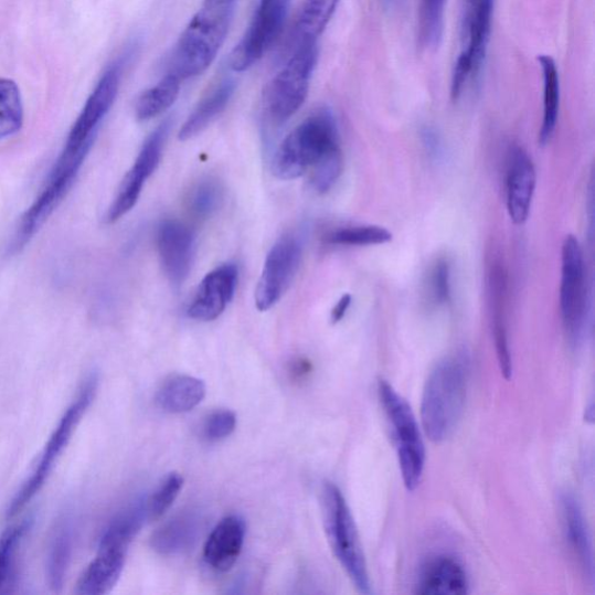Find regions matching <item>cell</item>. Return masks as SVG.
<instances>
[{
	"mask_svg": "<svg viewBox=\"0 0 595 595\" xmlns=\"http://www.w3.org/2000/svg\"><path fill=\"white\" fill-rule=\"evenodd\" d=\"M451 293V264L447 258H439L428 274V299L436 307L445 306L450 302Z\"/></svg>",
	"mask_w": 595,
	"mask_h": 595,
	"instance_id": "d590c367",
	"label": "cell"
},
{
	"mask_svg": "<svg viewBox=\"0 0 595 595\" xmlns=\"http://www.w3.org/2000/svg\"><path fill=\"white\" fill-rule=\"evenodd\" d=\"M312 370L310 362L299 359L295 361L291 365L290 373L293 374L294 380H305L308 373Z\"/></svg>",
	"mask_w": 595,
	"mask_h": 595,
	"instance_id": "60d3db41",
	"label": "cell"
},
{
	"mask_svg": "<svg viewBox=\"0 0 595 595\" xmlns=\"http://www.w3.org/2000/svg\"><path fill=\"white\" fill-rule=\"evenodd\" d=\"M560 302L567 341L580 348L587 334L591 301L584 252L573 235L565 237L562 247Z\"/></svg>",
	"mask_w": 595,
	"mask_h": 595,
	"instance_id": "52a82bcc",
	"label": "cell"
},
{
	"mask_svg": "<svg viewBox=\"0 0 595 595\" xmlns=\"http://www.w3.org/2000/svg\"><path fill=\"white\" fill-rule=\"evenodd\" d=\"M236 415L230 410H219L211 413L203 425L204 437L211 443L225 439L236 428Z\"/></svg>",
	"mask_w": 595,
	"mask_h": 595,
	"instance_id": "74e56055",
	"label": "cell"
},
{
	"mask_svg": "<svg viewBox=\"0 0 595 595\" xmlns=\"http://www.w3.org/2000/svg\"><path fill=\"white\" fill-rule=\"evenodd\" d=\"M31 524V519L24 520L7 529L0 536V592H3L12 582L15 557Z\"/></svg>",
	"mask_w": 595,
	"mask_h": 595,
	"instance_id": "d6a6232c",
	"label": "cell"
},
{
	"mask_svg": "<svg viewBox=\"0 0 595 595\" xmlns=\"http://www.w3.org/2000/svg\"><path fill=\"white\" fill-rule=\"evenodd\" d=\"M246 538L245 520L230 516L220 521L204 546L206 564L217 572H229L237 562Z\"/></svg>",
	"mask_w": 595,
	"mask_h": 595,
	"instance_id": "44dd1931",
	"label": "cell"
},
{
	"mask_svg": "<svg viewBox=\"0 0 595 595\" xmlns=\"http://www.w3.org/2000/svg\"><path fill=\"white\" fill-rule=\"evenodd\" d=\"M206 395L205 383L185 374L167 380L157 394L161 410L172 414L187 413L200 405Z\"/></svg>",
	"mask_w": 595,
	"mask_h": 595,
	"instance_id": "d4e9b609",
	"label": "cell"
},
{
	"mask_svg": "<svg viewBox=\"0 0 595 595\" xmlns=\"http://www.w3.org/2000/svg\"><path fill=\"white\" fill-rule=\"evenodd\" d=\"M475 2L476 0H467L466 11L470 10L474 7Z\"/></svg>",
	"mask_w": 595,
	"mask_h": 595,
	"instance_id": "7bdbcfd3",
	"label": "cell"
},
{
	"mask_svg": "<svg viewBox=\"0 0 595 595\" xmlns=\"http://www.w3.org/2000/svg\"><path fill=\"white\" fill-rule=\"evenodd\" d=\"M392 233L381 226L344 227L329 233L326 241L329 245L344 247L381 246L392 241Z\"/></svg>",
	"mask_w": 595,
	"mask_h": 595,
	"instance_id": "1f68e13d",
	"label": "cell"
},
{
	"mask_svg": "<svg viewBox=\"0 0 595 595\" xmlns=\"http://www.w3.org/2000/svg\"><path fill=\"white\" fill-rule=\"evenodd\" d=\"M343 169L342 150L327 157L311 169V184L319 193L332 189L340 179Z\"/></svg>",
	"mask_w": 595,
	"mask_h": 595,
	"instance_id": "8d00e7d4",
	"label": "cell"
},
{
	"mask_svg": "<svg viewBox=\"0 0 595 595\" xmlns=\"http://www.w3.org/2000/svg\"><path fill=\"white\" fill-rule=\"evenodd\" d=\"M470 376L466 351L439 361L429 374L422 402V424L434 444H443L455 432L465 411Z\"/></svg>",
	"mask_w": 595,
	"mask_h": 595,
	"instance_id": "6da1fadb",
	"label": "cell"
},
{
	"mask_svg": "<svg viewBox=\"0 0 595 595\" xmlns=\"http://www.w3.org/2000/svg\"><path fill=\"white\" fill-rule=\"evenodd\" d=\"M446 0H423L421 30L425 46L435 49L444 35Z\"/></svg>",
	"mask_w": 595,
	"mask_h": 595,
	"instance_id": "e575fe53",
	"label": "cell"
},
{
	"mask_svg": "<svg viewBox=\"0 0 595 595\" xmlns=\"http://www.w3.org/2000/svg\"><path fill=\"white\" fill-rule=\"evenodd\" d=\"M23 123L24 107L18 85L12 79H0V140L18 134Z\"/></svg>",
	"mask_w": 595,
	"mask_h": 595,
	"instance_id": "f546056e",
	"label": "cell"
},
{
	"mask_svg": "<svg viewBox=\"0 0 595 595\" xmlns=\"http://www.w3.org/2000/svg\"><path fill=\"white\" fill-rule=\"evenodd\" d=\"M338 151H341V144L337 118L329 108H320L281 142L275 153L273 170L280 180H296Z\"/></svg>",
	"mask_w": 595,
	"mask_h": 595,
	"instance_id": "7a4b0ae2",
	"label": "cell"
},
{
	"mask_svg": "<svg viewBox=\"0 0 595 595\" xmlns=\"http://www.w3.org/2000/svg\"><path fill=\"white\" fill-rule=\"evenodd\" d=\"M238 279L234 263H226L205 276L188 308L196 321H213L222 316L232 301Z\"/></svg>",
	"mask_w": 595,
	"mask_h": 595,
	"instance_id": "e0dca14e",
	"label": "cell"
},
{
	"mask_svg": "<svg viewBox=\"0 0 595 595\" xmlns=\"http://www.w3.org/2000/svg\"><path fill=\"white\" fill-rule=\"evenodd\" d=\"M318 57V41L298 42L295 53L267 86L264 105L276 127L290 120L306 102Z\"/></svg>",
	"mask_w": 595,
	"mask_h": 595,
	"instance_id": "5b68a950",
	"label": "cell"
},
{
	"mask_svg": "<svg viewBox=\"0 0 595 595\" xmlns=\"http://www.w3.org/2000/svg\"><path fill=\"white\" fill-rule=\"evenodd\" d=\"M138 534L139 528L134 521L116 517L102 536L97 556L83 572L76 593L103 595L111 592L123 575L128 548Z\"/></svg>",
	"mask_w": 595,
	"mask_h": 595,
	"instance_id": "9c48e42d",
	"label": "cell"
},
{
	"mask_svg": "<svg viewBox=\"0 0 595 595\" xmlns=\"http://www.w3.org/2000/svg\"><path fill=\"white\" fill-rule=\"evenodd\" d=\"M224 190L214 179L198 182L189 192L187 208L192 217L206 220L222 206Z\"/></svg>",
	"mask_w": 595,
	"mask_h": 595,
	"instance_id": "4dcf8cb0",
	"label": "cell"
},
{
	"mask_svg": "<svg viewBox=\"0 0 595 595\" xmlns=\"http://www.w3.org/2000/svg\"><path fill=\"white\" fill-rule=\"evenodd\" d=\"M322 510L326 534L337 560L357 589L370 594L369 570L358 527L346 498L334 482L325 484Z\"/></svg>",
	"mask_w": 595,
	"mask_h": 595,
	"instance_id": "277c9868",
	"label": "cell"
},
{
	"mask_svg": "<svg viewBox=\"0 0 595 595\" xmlns=\"http://www.w3.org/2000/svg\"><path fill=\"white\" fill-rule=\"evenodd\" d=\"M352 298L350 295H343L341 299L337 302V305L333 308L332 311V319L333 323L340 322L347 315L349 307L351 305Z\"/></svg>",
	"mask_w": 595,
	"mask_h": 595,
	"instance_id": "ab89813d",
	"label": "cell"
},
{
	"mask_svg": "<svg viewBox=\"0 0 595 595\" xmlns=\"http://www.w3.org/2000/svg\"><path fill=\"white\" fill-rule=\"evenodd\" d=\"M98 376L91 374L83 383L77 399L65 411L59 425L53 432L45 450H43L39 465L32 476L25 481L9 506L10 518L18 514L40 492L55 467V463L71 443L72 436L82 421L87 408L93 404L97 389Z\"/></svg>",
	"mask_w": 595,
	"mask_h": 595,
	"instance_id": "ba28073f",
	"label": "cell"
},
{
	"mask_svg": "<svg viewBox=\"0 0 595 595\" xmlns=\"http://www.w3.org/2000/svg\"><path fill=\"white\" fill-rule=\"evenodd\" d=\"M234 8L202 6L172 51L169 73L182 81L204 74L224 46Z\"/></svg>",
	"mask_w": 595,
	"mask_h": 595,
	"instance_id": "3957f363",
	"label": "cell"
},
{
	"mask_svg": "<svg viewBox=\"0 0 595 595\" xmlns=\"http://www.w3.org/2000/svg\"><path fill=\"white\" fill-rule=\"evenodd\" d=\"M302 256L299 235L280 237L269 252L258 280L255 304L261 312L269 311L289 289L298 273Z\"/></svg>",
	"mask_w": 595,
	"mask_h": 595,
	"instance_id": "4fadbf2b",
	"label": "cell"
},
{
	"mask_svg": "<svg viewBox=\"0 0 595 595\" xmlns=\"http://www.w3.org/2000/svg\"><path fill=\"white\" fill-rule=\"evenodd\" d=\"M237 0H204V6L214 8H234Z\"/></svg>",
	"mask_w": 595,
	"mask_h": 595,
	"instance_id": "b9f144b4",
	"label": "cell"
},
{
	"mask_svg": "<svg viewBox=\"0 0 595 595\" xmlns=\"http://www.w3.org/2000/svg\"><path fill=\"white\" fill-rule=\"evenodd\" d=\"M560 510L565 539L584 575L594 581V560L587 522L578 499L566 491L560 496Z\"/></svg>",
	"mask_w": 595,
	"mask_h": 595,
	"instance_id": "7402d4cb",
	"label": "cell"
},
{
	"mask_svg": "<svg viewBox=\"0 0 595 595\" xmlns=\"http://www.w3.org/2000/svg\"><path fill=\"white\" fill-rule=\"evenodd\" d=\"M73 553V524L70 517L57 521L49 550L47 577L54 592L63 587Z\"/></svg>",
	"mask_w": 595,
	"mask_h": 595,
	"instance_id": "4316f807",
	"label": "cell"
},
{
	"mask_svg": "<svg viewBox=\"0 0 595 595\" xmlns=\"http://www.w3.org/2000/svg\"><path fill=\"white\" fill-rule=\"evenodd\" d=\"M158 249L163 272L173 286L188 279L195 254V235L179 220H164L158 231Z\"/></svg>",
	"mask_w": 595,
	"mask_h": 595,
	"instance_id": "2e32d148",
	"label": "cell"
},
{
	"mask_svg": "<svg viewBox=\"0 0 595 595\" xmlns=\"http://www.w3.org/2000/svg\"><path fill=\"white\" fill-rule=\"evenodd\" d=\"M201 529L202 518L195 512H184L162 524L152 534L151 548L161 555L182 554L196 542Z\"/></svg>",
	"mask_w": 595,
	"mask_h": 595,
	"instance_id": "cb8c5ba5",
	"label": "cell"
},
{
	"mask_svg": "<svg viewBox=\"0 0 595 595\" xmlns=\"http://www.w3.org/2000/svg\"><path fill=\"white\" fill-rule=\"evenodd\" d=\"M293 0H259L244 36L230 57V68L247 72L273 47L283 32Z\"/></svg>",
	"mask_w": 595,
	"mask_h": 595,
	"instance_id": "8fae6325",
	"label": "cell"
},
{
	"mask_svg": "<svg viewBox=\"0 0 595 595\" xmlns=\"http://www.w3.org/2000/svg\"><path fill=\"white\" fill-rule=\"evenodd\" d=\"M422 141L427 152L428 158L433 162H443L446 158V149L443 138L437 134L436 129L426 126L422 129Z\"/></svg>",
	"mask_w": 595,
	"mask_h": 595,
	"instance_id": "f35d334b",
	"label": "cell"
},
{
	"mask_svg": "<svg viewBox=\"0 0 595 595\" xmlns=\"http://www.w3.org/2000/svg\"><path fill=\"white\" fill-rule=\"evenodd\" d=\"M184 478L178 472L169 474L158 489L146 499L148 520L160 519L180 496L183 489Z\"/></svg>",
	"mask_w": 595,
	"mask_h": 595,
	"instance_id": "836d02e7",
	"label": "cell"
},
{
	"mask_svg": "<svg viewBox=\"0 0 595 595\" xmlns=\"http://www.w3.org/2000/svg\"><path fill=\"white\" fill-rule=\"evenodd\" d=\"M495 0H476L463 19L465 46L456 61L451 78V98L458 100L467 83L477 76L487 56L490 42Z\"/></svg>",
	"mask_w": 595,
	"mask_h": 595,
	"instance_id": "7c38bea8",
	"label": "cell"
},
{
	"mask_svg": "<svg viewBox=\"0 0 595 595\" xmlns=\"http://www.w3.org/2000/svg\"><path fill=\"white\" fill-rule=\"evenodd\" d=\"M87 153L89 151H62L45 189L42 190L32 206L21 217L14 237L13 248L15 251L23 249L34 234L47 222L49 217L63 201L65 194L73 187Z\"/></svg>",
	"mask_w": 595,
	"mask_h": 595,
	"instance_id": "30bf717a",
	"label": "cell"
},
{
	"mask_svg": "<svg viewBox=\"0 0 595 595\" xmlns=\"http://www.w3.org/2000/svg\"><path fill=\"white\" fill-rule=\"evenodd\" d=\"M379 396L391 429L405 488L414 491L422 482L426 466V448L421 427L408 403L384 380L379 383Z\"/></svg>",
	"mask_w": 595,
	"mask_h": 595,
	"instance_id": "8992f818",
	"label": "cell"
},
{
	"mask_svg": "<svg viewBox=\"0 0 595 595\" xmlns=\"http://www.w3.org/2000/svg\"><path fill=\"white\" fill-rule=\"evenodd\" d=\"M538 61L543 74V120L539 141L542 146L553 139L560 115L561 86L557 64L549 55H539Z\"/></svg>",
	"mask_w": 595,
	"mask_h": 595,
	"instance_id": "484cf974",
	"label": "cell"
},
{
	"mask_svg": "<svg viewBox=\"0 0 595 595\" xmlns=\"http://www.w3.org/2000/svg\"><path fill=\"white\" fill-rule=\"evenodd\" d=\"M169 129L170 123L164 121L147 138L134 167L125 176L111 208L108 209L107 223L118 222L137 205L146 182L160 164Z\"/></svg>",
	"mask_w": 595,
	"mask_h": 595,
	"instance_id": "5bb4252c",
	"label": "cell"
},
{
	"mask_svg": "<svg viewBox=\"0 0 595 595\" xmlns=\"http://www.w3.org/2000/svg\"><path fill=\"white\" fill-rule=\"evenodd\" d=\"M182 82L179 76L168 73L159 83L149 87L137 102L138 119L147 121L164 114L178 100Z\"/></svg>",
	"mask_w": 595,
	"mask_h": 595,
	"instance_id": "83f0119b",
	"label": "cell"
},
{
	"mask_svg": "<svg viewBox=\"0 0 595 595\" xmlns=\"http://www.w3.org/2000/svg\"><path fill=\"white\" fill-rule=\"evenodd\" d=\"M470 581L467 569L454 555L438 554L429 557L418 571L415 582L417 594H468Z\"/></svg>",
	"mask_w": 595,
	"mask_h": 595,
	"instance_id": "ffe728a7",
	"label": "cell"
},
{
	"mask_svg": "<svg viewBox=\"0 0 595 595\" xmlns=\"http://www.w3.org/2000/svg\"><path fill=\"white\" fill-rule=\"evenodd\" d=\"M488 289L497 358L502 376L509 381L513 363L507 332V273L502 261L496 256L489 264Z\"/></svg>",
	"mask_w": 595,
	"mask_h": 595,
	"instance_id": "d6986e66",
	"label": "cell"
},
{
	"mask_svg": "<svg viewBox=\"0 0 595 595\" xmlns=\"http://www.w3.org/2000/svg\"><path fill=\"white\" fill-rule=\"evenodd\" d=\"M340 0H304L298 21V42L318 41L332 20Z\"/></svg>",
	"mask_w": 595,
	"mask_h": 595,
	"instance_id": "f1b7e54d",
	"label": "cell"
},
{
	"mask_svg": "<svg viewBox=\"0 0 595 595\" xmlns=\"http://www.w3.org/2000/svg\"><path fill=\"white\" fill-rule=\"evenodd\" d=\"M235 92V82L222 79L213 85L208 94L193 108V111L182 126L179 138L181 141L193 139L201 135L230 104Z\"/></svg>",
	"mask_w": 595,
	"mask_h": 595,
	"instance_id": "603a6c76",
	"label": "cell"
},
{
	"mask_svg": "<svg viewBox=\"0 0 595 595\" xmlns=\"http://www.w3.org/2000/svg\"><path fill=\"white\" fill-rule=\"evenodd\" d=\"M120 79L121 70L119 63L114 64L113 67L105 72L89 99L86 100L63 151L78 152L92 149L102 121L116 102Z\"/></svg>",
	"mask_w": 595,
	"mask_h": 595,
	"instance_id": "9a60e30c",
	"label": "cell"
},
{
	"mask_svg": "<svg viewBox=\"0 0 595 595\" xmlns=\"http://www.w3.org/2000/svg\"><path fill=\"white\" fill-rule=\"evenodd\" d=\"M536 188V170L528 152L514 146L507 162L506 204L512 222L522 225L527 222Z\"/></svg>",
	"mask_w": 595,
	"mask_h": 595,
	"instance_id": "ac0fdd59",
	"label": "cell"
}]
</instances>
